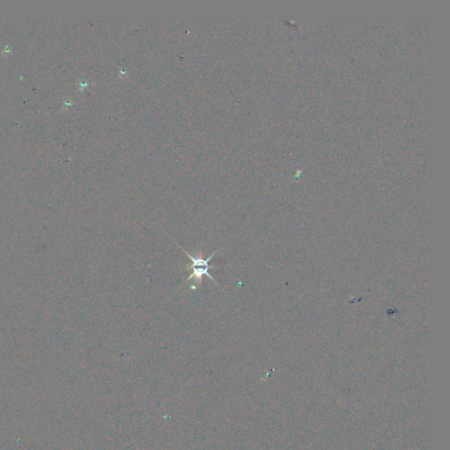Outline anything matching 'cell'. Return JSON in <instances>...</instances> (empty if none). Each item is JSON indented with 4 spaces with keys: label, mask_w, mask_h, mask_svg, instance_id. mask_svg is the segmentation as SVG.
Returning a JSON list of instances; mask_svg holds the SVG:
<instances>
[{
    "label": "cell",
    "mask_w": 450,
    "mask_h": 450,
    "mask_svg": "<svg viewBox=\"0 0 450 450\" xmlns=\"http://www.w3.org/2000/svg\"><path fill=\"white\" fill-rule=\"evenodd\" d=\"M218 251L219 250H216V251L213 252L208 259H203L202 252H198L195 256H192L189 252H186V250L183 249V252L189 257V259H191L192 262L191 265L186 266V269L191 270L192 274L190 275L188 279H186V282L193 281V282H195V289H196L200 285H202L203 275H207L209 279L212 280L213 282H215L216 284H218L216 280L209 274V270L214 268V266L209 265V261H211L213 257H214Z\"/></svg>",
    "instance_id": "obj_1"
}]
</instances>
